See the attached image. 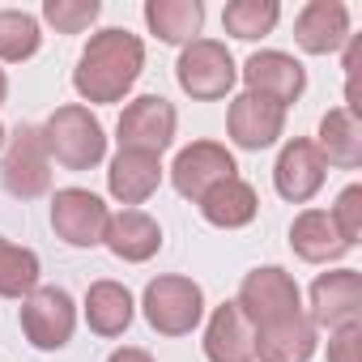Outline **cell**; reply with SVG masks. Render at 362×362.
I'll return each mask as SVG.
<instances>
[{
  "mask_svg": "<svg viewBox=\"0 0 362 362\" xmlns=\"http://www.w3.org/2000/svg\"><path fill=\"white\" fill-rule=\"evenodd\" d=\"M328 179V166L315 149V141H286L281 153H277V166H273V184H277V197L281 201H294V205H307Z\"/></svg>",
  "mask_w": 362,
  "mask_h": 362,
  "instance_id": "cell-12",
  "label": "cell"
},
{
  "mask_svg": "<svg viewBox=\"0 0 362 362\" xmlns=\"http://www.w3.org/2000/svg\"><path fill=\"white\" fill-rule=\"evenodd\" d=\"M107 362H153V358H149L145 349H136V345H124V349H115Z\"/></svg>",
  "mask_w": 362,
  "mask_h": 362,
  "instance_id": "cell-31",
  "label": "cell"
},
{
  "mask_svg": "<svg viewBox=\"0 0 362 362\" xmlns=\"http://www.w3.org/2000/svg\"><path fill=\"white\" fill-rule=\"evenodd\" d=\"M277 18H281V5H277V0H230V5L222 9L226 35H235V39H243V43L273 35Z\"/></svg>",
  "mask_w": 362,
  "mask_h": 362,
  "instance_id": "cell-25",
  "label": "cell"
},
{
  "mask_svg": "<svg viewBox=\"0 0 362 362\" xmlns=\"http://www.w3.org/2000/svg\"><path fill=\"white\" fill-rule=\"evenodd\" d=\"M141 69H145V43L136 35L98 30L73 69V86L86 103H119L136 86Z\"/></svg>",
  "mask_w": 362,
  "mask_h": 362,
  "instance_id": "cell-1",
  "label": "cell"
},
{
  "mask_svg": "<svg viewBox=\"0 0 362 362\" xmlns=\"http://www.w3.org/2000/svg\"><path fill=\"white\" fill-rule=\"evenodd\" d=\"M226 132L239 149H269L286 132V107L260 94H239L226 111Z\"/></svg>",
  "mask_w": 362,
  "mask_h": 362,
  "instance_id": "cell-14",
  "label": "cell"
},
{
  "mask_svg": "<svg viewBox=\"0 0 362 362\" xmlns=\"http://www.w3.org/2000/svg\"><path fill=\"white\" fill-rule=\"evenodd\" d=\"M77 328V307L60 286H35L22 298V332L35 349H64Z\"/></svg>",
  "mask_w": 362,
  "mask_h": 362,
  "instance_id": "cell-8",
  "label": "cell"
},
{
  "mask_svg": "<svg viewBox=\"0 0 362 362\" xmlns=\"http://www.w3.org/2000/svg\"><path fill=\"white\" fill-rule=\"evenodd\" d=\"M294 43L311 56H332L349 43V9L341 0H311L294 18Z\"/></svg>",
  "mask_w": 362,
  "mask_h": 362,
  "instance_id": "cell-15",
  "label": "cell"
},
{
  "mask_svg": "<svg viewBox=\"0 0 362 362\" xmlns=\"http://www.w3.org/2000/svg\"><path fill=\"white\" fill-rule=\"evenodd\" d=\"M290 247H294V256L307 260V264H332V260H341V256L349 252V243L337 235V226H332V218H328L324 209H307V214L294 218V226H290Z\"/></svg>",
  "mask_w": 362,
  "mask_h": 362,
  "instance_id": "cell-20",
  "label": "cell"
},
{
  "mask_svg": "<svg viewBox=\"0 0 362 362\" xmlns=\"http://www.w3.org/2000/svg\"><path fill=\"white\" fill-rule=\"evenodd\" d=\"M145 26L162 43H192L205 26V5L201 0H149L145 5Z\"/></svg>",
  "mask_w": 362,
  "mask_h": 362,
  "instance_id": "cell-23",
  "label": "cell"
},
{
  "mask_svg": "<svg viewBox=\"0 0 362 362\" xmlns=\"http://www.w3.org/2000/svg\"><path fill=\"white\" fill-rule=\"evenodd\" d=\"M0 145H5V124H0Z\"/></svg>",
  "mask_w": 362,
  "mask_h": 362,
  "instance_id": "cell-33",
  "label": "cell"
},
{
  "mask_svg": "<svg viewBox=\"0 0 362 362\" xmlns=\"http://www.w3.org/2000/svg\"><path fill=\"white\" fill-rule=\"evenodd\" d=\"M132 294L119 281H94L86 290V324L98 337H124L132 324Z\"/></svg>",
  "mask_w": 362,
  "mask_h": 362,
  "instance_id": "cell-22",
  "label": "cell"
},
{
  "mask_svg": "<svg viewBox=\"0 0 362 362\" xmlns=\"http://www.w3.org/2000/svg\"><path fill=\"white\" fill-rule=\"evenodd\" d=\"M39 286V256L0 235V298H26Z\"/></svg>",
  "mask_w": 362,
  "mask_h": 362,
  "instance_id": "cell-26",
  "label": "cell"
},
{
  "mask_svg": "<svg viewBox=\"0 0 362 362\" xmlns=\"http://www.w3.org/2000/svg\"><path fill=\"white\" fill-rule=\"evenodd\" d=\"M235 56L226 52V43L218 39H192L184 52H179V64H175V81L184 94L201 98V103H218L235 90Z\"/></svg>",
  "mask_w": 362,
  "mask_h": 362,
  "instance_id": "cell-5",
  "label": "cell"
},
{
  "mask_svg": "<svg viewBox=\"0 0 362 362\" xmlns=\"http://www.w3.org/2000/svg\"><path fill=\"white\" fill-rule=\"evenodd\" d=\"M205 358L209 362H256V328L239 311V303H222L205 328Z\"/></svg>",
  "mask_w": 362,
  "mask_h": 362,
  "instance_id": "cell-16",
  "label": "cell"
},
{
  "mask_svg": "<svg viewBox=\"0 0 362 362\" xmlns=\"http://www.w3.org/2000/svg\"><path fill=\"white\" fill-rule=\"evenodd\" d=\"M201 214L209 226H222V230H239L247 226L256 214H260V201H256V188L243 184V179H226V184H218L205 201H201Z\"/></svg>",
  "mask_w": 362,
  "mask_h": 362,
  "instance_id": "cell-24",
  "label": "cell"
},
{
  "mask_svg": "<svg viewBox=\"0 0 362 362\" xmlns=\"http://www.w3.org/2000/svg\"><path fill=\"white\" fill-rule=\"evenodd\" d=\"M235 153L218 141H192L188 149L175 153V166H170V184L175 192L184 201H205L218 184H226V179H235Z\"/></svg>",
  "mask_w": 362,
  "mask_h": 362,
  "instance_id": "cell-7",
  "label": "cell"
},
{
  "mask_svg": "<svg viewBox=\"0 0 362 362\" xmlns=\"http://www.w3.org/2000/svg\"><path fill=\"white\" fill-rule=\"evenodd\" d=\"M43 35H39V22L22 9H0V60L5 64H22L39 52Z\"/></svg>",
  "mask_w": 362,
  "mask_h": 362,
  "instance_id": "cell-27",
  "label": "cell"
},
{
  "mask_svg": "<svg viewBox=\"0 0 362 362\" xmlns=\"http://www.w3.org/2000/svg\"><path fill=\"white\" fill-rule=\"evenodd\" d=\"M358 349H362V324L337 328L328 337V362H358Z\"/></svg>",
  "mask_w": 362,
  "mask_h": 362,
  "instance_id": "cell-30",
  "label": "cell"
},
{
  "mask_svg": "<svg viewBox=\"0 0 362 362\" xmlns=\"http://www.w3.org/2000/svg\"><path fill=\"white\" fill-rule=\"evenodd\" d=\"M324 166H341V170H354L362 166V119L345 107H332L324 119H320V141H315Z\"/></svg>",
  "mask_w": 362,
  "mask_h": 362,
  "instance_id": "cell-21",
  "label": "cell"
},
{
  "mask_svg": "<svg viewBox=\"0 0 362 362\" xmlns=\"http://www.w3.org/2000/svg\"><path fill=\"white\" fill-rule=\"evenodd\" d=\"M358 315H362V277L354 269L320 273L311 281V311H307V320L315 324V332L320 328H328V332L349 328V324H358Z\"/></svg>",
  "mask_w": 362,
  "mask_h": 362,
  "instance_id": "cell-10",
  "label": "cell"
},
{
  "mask_svg": "<svg viewBox=\"0 0 362 362\" xmlns=\"http://www.w3.org/2000/svg\"><path fill=\"white\" fill-rule=\"evenodd\" d=\"M43 141H47V158H56L69 170H90L107 158V132L98 124V115H90V107H56L43 124Z\"/></svg>",
  "mask_w": 362,
  "mask_h": 362,
  "instance_id": "cell-2",
  "label": "cell"
},
{
  "mask_svg": "<svg viewBox=\"0 0 362 362\" xmlns=\"http://www.w3.org/2000/svg\"><path fill=\"white\" fill-rule=\"evenodd\" d=\"M175 107L162 98V94H141L124 107L115 132H119V149H136V153H153L162 158L175 141Z\"/></svg>",
  "mask_w": 362,
  "mask_h": 362,
  "instance_id": "cell-9",
  "label": "cell"
},
{
  "mask_svg": "<svg viewBox=\"0 0 362 362\" xmlns=\"http://www.w3.org/2000/svg\"><path fill=\"white\" fill-rule=\"evenodd\" d=\"M103 243L111 247V256H119L128 264H145L162 247V226L149 214H141V209H119V214L107 218Z\"/></svg>",
  "mask_w": 362,
  "mask_h": 362,
  "instance_id": "cell-17",
  "label": "cell"
},
{
  "mask_svg": "<svg viewBox=\"0 0 362 362\" xmlns=\"http://www.w3.org/2000/svg\"><path fill=\"white\" fill-rule=\"evenodd\" d=\"M239 311L252 320V328H269V324H281L290 315H303V294H298V281L277 269V264H264V269H252L243 281H239Z\"/></svg>",
  "mask_w": 362,
  "mask_h": 362,
  "instance_id": "cell-4",
  "label": "cell"
},
{
  "mask_svg": "<svg viewBox=\"0 0 362 362\" xmlns=\"http://www.w3.org/2000/svg\"><path fill=\"white\" fill-rule=\"evenodd\" d=\"M103 5L98 0H47L43 5V18L60 30V35H81L98 22Z\"/></svg>",
  "mask_w": 362,
  "mask_h": 362,
  "instance_id": "cell-28",
  "label": "cell"
},
{
  "mask_svg": "<svg viewBox=\"0 0 362 362\" xmlns=\"http://www.w3.org/2000/svg\"><path fill=\"white\" fill-rule=\"evenodd\" d=\"M5 94H9V77H5V69H0V103H5Z\"/></svg>",
  "mask_w": 362,
  "mask_h": 362,
  "instance_id": "cell-32",
  "label": "cell"
},
{
  "mask_svg": "<svg viewBox=\"0 0 362 362\" xmlns=\"http://www.w3.org/2000/svg\"><path fill=\"white\" fill-rule=\"evenodd\" d=\"M315 324L303 315H290L281 324H269L256 332V358L260 362H311L315 354Z\"/></svg>",
  "mask_w": 362,
  "mask_h": 362,
  "instance_id": "cell-19",
  "label": "cell"
},
{
  "mask_svg": "<svg viewBox=\"0 0 362 362\" xmlns=\"http://www.w3.org/2000/svg\"><path fill=\"white\" fill-rule=\"evenodd\" d=\"M243 81H247V94H260L277 107H290L303 98L307 90V73L294 56L286 52H256L247 64H243Z\"/></svg>",
  "mask_w": 362,
  "mask_h": 362,
  "instance_id": "cell-13",
  "label": "cell"
},
{
  "mask_svg": "<svg viewBox=\"0 0 362 362\" xmlns=\"http://www.w3.org/2000/svg\"><path fill=\"white\" fill-rule=\"evenodd\" d=\"M162 184V162L153 153H136V149H119L111 158V170H107V188L119 205L136 209L145 205Z\"/></svg>",
  "mask_w": 362,
  "mask_h": 362,
  "instance_id": "cell-18",
  "label": "cell"
},
{
  "mask_svg": "<svg viewBox=\"0 0 362 362\" xmlns=\"http://www.w3.org/2000/svg\"><path fill=\"white\" fill-rule=\"evenodd\" d=\"M141 307H145V320H149L153 332L188 337L201 324V315H205V294H201V286L192 277H175L170 273V277H153L145 286Z\"/></svg>",
  "mask_w": 362,
  "mask_h": 362,
  "instance_id": "cell-3",
  "label": "cell"
},
{
  "mask_svg": "<svg viewBox=\"0 0 362 362\" xmlns=\"http://www.w3.org/2000/svg\"><path fill=\"white\" fill-rule=\"evenodd\" d=\"M332 226H337V235L354 247L358 243V235H362V188L358 184H349L341 197H337V205H332Z\"/></svg>",
  "mask_w": 362,
  "mask_h": 362,
  "instance_id": "cell-29",
  "label": "cell"
},
{
  "mask_svg": "<svg viewBox=\"0 0 362 362\" xmlns=\"http://www.w3.org/2000/svg\"><path fill=\"white\" fill-rule=\"evenodd\" d=\"M0 179H5L9 197L18 201H39L52 188V158H47V141L39 124H18L0 162Z\"/></svg>",
  "mask_w": 362,
  "mask_h": 362,
  "instance_id": "cell-6",
  "label": "cell"
},
{
  "mask_svg": "<svg viewBox=\"0 0 362 362\" xmlns=\"http://www.w3.org/2000/svg\"><path fill=\"white\" fill-rule=\"evenodd\" d=\"M107 205L86 192V188H60L52 197V230L69 243V247H94L103 243V230H107Z\"/></svg>",
  "mask_w": 362,
  "mask_h": 362,
  "instance_id": "cell-11",
  "label": "cell"
}]
</instances>
